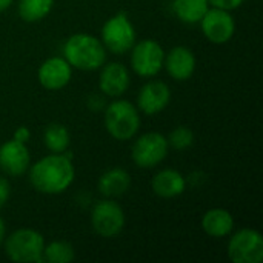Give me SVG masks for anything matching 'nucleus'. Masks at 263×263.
I'll return each mask as SVG.
<instances>
[{"mask_svg":"<svg viewBox=\"0 0 263 263\" xmlns=\"http://www.w3.org/2000/svg\"><path fill=\"white\" fill-rule=\"evenodd\" d=\"M100 42L105 49L122 55L126 54L137 42V32L126 12L111 15L100 29Z\"/></svg>","mask_w":263,"mask_h":263,"instance_id":"nucleus-5","label":"nucleus"},{"mask_svg":"<svg viewBox=\"0 0 263 263\" xmlns=\"http://www.w3.org/2000/svg\"><path fill=\"white\" fill-rule=\"evenodd\" d=\"M76 259V250L69 242L54 240L45 243L43 263H71Z\"/></svg>","mask_w":263,"mask_h":263,"instance_id":"nucleus-22","label":"nucleus"},{"mask_svg":"<svg viewBox=\"0 0 263 263\" xmlns=\"http://www.w3.org/2000/svg\"><path fill=\"white\" fill-rule=\"evenodd\" d=\"M166 140H168L170 148H173L176 151H185V149L193 146V143H194V133L188 126L180 125V126H176L170 133Z\"/></svg>","mask_w":263,"mask_h":263,"instance_id":"nucleus-23","label":"nucleus"},{"mask_svg":"<svg viewBox=\"0 0 263 263\" xmlns=\"http://www.w3.org/2000/svg\"><path fill=\"white\" fill-rule=\"evenodd\" d=\"M197 66V60L194 52L186 46H174L168 52H165L163 68L168 76L177 82H186L193 77Z\"/></svg>","mask_w":263,"mask_h":263,"instance_id":"nucleus-15","label":"nucleus"},{"mask_svg":"<svg viewBox=\"0 0 263 263\" xmlns=\"http://www.w3.org/2000/svg\"><path fill=\"white\" fill-rule=\"evenodd\" d=\"M45 237L32 228H20L3 240V250L9 260L17 263H43Z\"/></svg>","mask_w":263,"mask_h":263,"instance_id":"nucleus-4","label":"nucleus"},{"mask_svg":"<svg viewBox=\"0 0 263 263\" xmlns=\"http://www.w3.org/2000/svg\"><path fill=\"white\" fill-rule=\"evenodd\" d=\"M5 237H6V225H5L3 217L0 216V247H2V243L5 240Z\"/></svg>","mask_w":263,"mask_h":263,"instance_id":"nucleus-27","label":"nucleus"},{"mask_svg":"<svg viewBox=\"0 0 263 263\" xmlns=\"http://www.w3.org/2000/svg\"><path fill=\"white\" fill-rule=\"evenodd\" d=\"M171 102V89L162 80H149L146 82L139 94L136 106L145 116H156L162 112Z\"/></svg>","mask_w":263,"mask_h":263,"instance_id":"nucleus-12","label":"nucleus"},{"mask_svg":"<svg viewBox=\"0 0 263 263\" xmlns=\"http://www.w3.org/2000/svg\"><path fill=\"white\" fill-rule=\"evenodd\" d=\"M125 223V211L114 199L103 197L92 206L91 227L97 236L103 239H114L123 231Z\"/></svg>","mask_w":263,"mask_h":263,"instance_id":"nucleus-6","label":"nucleus"},{"mask_svg":"<svg viewBox=\"0 0 263 263\" xmlns=\"http://www.w3.org/2000/svg\"><path fill=\"white\" fill-rule=\"evenodd\" d=\"M151 188H153L154 194L162 199H174L185 193L186 179L177 170L165 168L153 177Z\"/></svg>","mask_w":263,"mask_h":263,"instance_id":"nucleus-16","label":"nucleus"},{"mask_svg":"<svg viewBox=\"0 0 263 263\" xmlns=\"http://www.w3.org/2000/svg\"><path fill=\"white\" fill-rule=\"evenodd\" d=\"M29 182L37 193L55 196L65 193L74 182L76 168L71 154H54L42 157L28 170Z\"/></svg>","mask_w":263,"mask_h":263,"instance_id":"nucleus-1","label":"nucleus"},{"mask_svg":"<svg viewBox=\"0 0 263 263\" xmlns=\"http://www.w3.org/2000/svg\"><path fill=\"white\" fill-rule=\"evenodd\" d=\"M103 123L108 134L120 142L131 140L137 136L140 128V111L134 103L125 99H116L105 106Z\"/></svg>","mask_w":263,"mask_h":263,"instance_id":"nucleus-3","label":"nucleus"},{"mask_svg":"<svg viewBox=\"0 0 263 263\" xmlns=\"http://www.w3.org/2000/svg\"><path fill=\"white\" fill-rule=\"evenodd\" d=\"M11 197V183L5 176H0V210L8 203Z\"/></svg>","mask_w":263,"mask_h":263,"instance_id":"nucleus-25","label":"nucleus"},{"mask_svg":"<svg viewBox=\"0 0 263 263\" xmlns=\"http://www.w3.org/2000/svg\"><path fill=\"white\" fill-rule=\"evenodd\" d=\"M12 2H14V0H0V12L6 11V9L12 5Z\"/></svg>","mask_w":263,"mask_h":263,"instance_id":"nucleus-28","label":"nucleus"},{"mask_svg":"<svg viewBox=\"0 0 263 263\" xmlns=\"http://www.w3.org/2000/svg\"><path fill=\"white\" fill-rule=\"evenodd\" d=\"M233 263H260L263 260V237L253 228H242L234 233L227 248Z\"/></svg>","mask_w":263,"mask_h":263,"instance_id":"nucleus-9","label":"nucleus"},{"mask_svg":"<svg viewBox=\"0 0 263 263\" xmlns=\"http://www.w3.org/2000/svg\"><path fill=\"white\" fill-rule=\"evenodd\" d=\"M131 51V68L133 71L145 79L156 77L163 69L165 49L154 39H143L136 42Z\"/></svg>","mask_w":263,"mask_h":263,"instance_id":"nucleus-8","label":"nucleus"},{"mask_svg":"<svg viewBox=\"0 0 263 263\" xmlns=\"http://www.w3.org/2000/svg\"><path fill=\"white\" fill-rule=\"evenodd\" d=\"M170 151L168 140L157 131L145 133L139 136L131 146V159L136 166L151 170L160 165Z\"/></svg>","mask_w":263,"mask_h":263,"instance_id":"nucleus-7","label":"nucleus"},{"mask_svg":"<svg viewBox=\"0 0 263 263\" xmlns=\"http://www.w3.org/2000/svg\"><path fill=\"white\" fill-rule=\"evenodd\" d=\"M55 0H18L17 11L23 22L37 23L49 15Z\"/></svg>","mask_w":263,"mask_h":263,"instance_id":"nucleus-21","label":"nucleus"},{"mask_svg":"<svg viewBox=\"0 0 263 263\" xmlns=\"http://www.w3.org/2000/svg\"><path fill=\"white\" fill-rule=\"evenodd\" d=\"M199 23L203 35L214 45H225L236 34V20L227 9L210 6Z\"/></svg>","mask_w":263,"mask_h":263,"instance_id":"nucleus-10","label":"nucleus"},{"mask_svg":"<svg viewBox=\"0 0 263 263\" xmlns=\"http://www.w3.org/2000/svg\"><path fill=\"white\" fill-rule=\"evenodd\" d=\"M202 230L213 239H223L234 230V217L225 208H211L202 217Z\"/></svg>","mask_w":263,"mask_h":263,"instance_id":"nucleus-17","label":"nucleus"},{"mask_svg":"<svg viewBox=\"0 0 263 263\" xmlns=\"http://www.w3.org/2000/svg\"><path fill=\"white\" fill-rule=\"evenodd\" d=\"M72 77V66L65 60V57H49L37 69L39 83L48 91L63 89Z\"/></svg>","mask_w":263,"mask_h":263,"instance_id":"nucleus-13","label":"nucleus"},{"mask_svg":"<svg viewBox=\"0 0 263 263\" xmlns=\"http://www.w3.org/2000/svg\"><path fill=\"white\" fill-rule=\"evenodd\" d=\"M12 139L18 140V142H23V143H28L29 139H31V131H29L26 126H18V128L14 131Z\"/></svg>","mask_w":263,"mask_h":263,"instance_id":"nucleus-26","label":"nucleus"},{"mask_svg":"<svg viewBox=\"0 0 263 263\" xmlns=\"http://www.w3.org/2000/svg\"><path fill=\"white\" fill-rule=\"evenodd\" d=\"M31 154L28 143L9 139L0 145V171L9 177H20L28 173Z\"/></svg>","mask_w":263,"mask_h":263,"instance_id":"nucleus-11","label":"nucleus"},{"mask_svg":"<svg viewBox=\"0 0 263 263\" xmlns=\"http://www.w3.org/2000/svg\"><path fill=\"white\" fill-rule=\"evenodd\" d=\"M65 60L79 71H97L106 62V49L99 37L77 32L66 39L62 48Z\"/></svg>","mask_w":263,"mask_h":263,"instance_id":"nucleus-2","label":"nucleus"},{"mask_svg":"<svg viewBox=\"0 0 263 263\" xmlns=\"http://www.w3.org/2000/svg\"><path fill=\"white\" fill-rule=\"evenodd\" d=\"M208 2H210V6L227 9V11H234L245 3V0H208Z\"/></svg>","mask_w":263,"mask_h":263,"instance_id":"nucleus-24","label":"nucleus"},{"mask_svg":"<svg viewBox=\"0 0 263 263\" xmlns=\"http://www.w3.org/2000/svg\"><path fill=\"white\" fill-rule=\"evenodd\" d=\"M43 143L49 153L63 154L69 149L71 134L62 123H49L43 131Z\"/></svg>","mask_w":263,"mask_h":263,"instance_id":"nucleus-20","label":"nucleus"},{"mask_svg":"<svg viewBox=\"0 0 263 263\" xmlns=\"http://www.w3.org/2000/svg\"><path fill=\"white\" fill-rule=\"evenodd\" d=\"M131 186V176L123 168H111L106 170L97 182L99 193L106 199H114L123 196Z\"/></svg>","mask_w":263,"mask_h":263,"instance_id":"nucleus-18","label":"nucleus"},{"mask_svg":"<svg viewBox=\"0 0 263 263\" xmlns=\"http://www.w3.org/2000/svg\"><path fill=\"white\" fill-rule=\"evenodd\" d=\"M210 9L208 0H173V11L183 23H199Z\"/></svg>","mask_w":263,"mask_h":263,"instance_id":"nucleus-19","label":"nucleus"},{"mask_svg":"<svg viewBox=\"0 0 263 263\" xmlns=\"http://www.w3.org/2000/svg\"><path fill=\"white\" fill-rule=\"evenodd\" d=\"M131 85V77L128 68L120 62L103 63L99 76V91L108 97L123 96Z\"/></svg>","mask_w":263,"mask_h":263,"instance_id":"nucleus-14","label":"nucleus"}]
</instances>
